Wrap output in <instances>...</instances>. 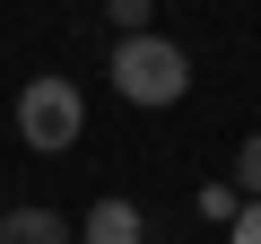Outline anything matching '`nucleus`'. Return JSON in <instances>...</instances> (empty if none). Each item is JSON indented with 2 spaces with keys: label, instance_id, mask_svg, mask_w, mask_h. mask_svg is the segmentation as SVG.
I'll use <instances>...</instances> for the list:
<instances>
[{
  "label": "nucleus",
  "instance_id": "obj_1",
  "mask_svg": "<svg viewBox=\"0 0 261 244\" xmlns=\"http://www.w3.org/2000/svg\"><path fill=\"white\" fill-rule=\"evenodd\" d=\"M105 70H113V96L122 105H174L192 87V61H183L174 35H130V44H113Z\"/></svg>",
  "mask_w": 261,
  "mask_h": 244
},
{
  "label": "nucleus",
  "instance_id": "obj_2",
  "mask_svg": "<svg viewBox=\"0 0 261 244\" xmlns=\"http://www.w3.org/2000/svg\"><path fill=\"white\" fill-rule=\"evenodd\" d=\"M79 131H87V96H79L70 79H27V87H18V140H27L35 157L79 149Z\"/></svg>",
  "mask_w": 261,
  "mask_h": 244
},
{
  "label": "nucleus",
  "instance_id": "obj_3",
  "mask_svg": "<svg viewBox=\"0 0 261 244\" xmlns=\"http://www.w3.org/2000/svg\"><path fill=\"white\" fill-rule=\"evenodd\" d=\"M79 244H148V209H140V201H113V192H105V201L79 218Z\"/></svg>",
  "mask_w": 261,
  "mask_h": 244
},
{
  "label": "nucleus",
  "instance_id": "obj_4",
  "mask_svg": "<svg viewBox=\"0 0 261 244\" xmlns=\"http://www.w3.org/2000/svg\"><path fill=\"white\" fill-rule=\"evenodd\" d=\"M0 244H79V227H70L61 209L18 201V209H0Z\"/></svg>",
  "mask_w": 261,
  "mask_h": 244
},
{
  "label": "nucleus",
  "instance_id": "obj_5",
  "mask_svg": "<svg viewBox=\"0 0 261 244\" xmlns=\"http://www.w3.org/2000/svg\"><path fill=\"white\" fill-rule=\"evenodd\" d=\"M226 183H235V201H261V131L235 149V175H226Z\"/></svg>",
  "mask_w": 261,
  "mask_h": 244
},
{
  "label": "nucleus",
  "instance_id": "obj_6",
  "mask_svg": "<svg viewBox=\"0 0 261 244\" xmlns=\"http://www.w3.org/2000/svg\"><path fill=\"white\" fill-rule=\"evenodd\" d=\"M105 18H113V44H130V35H148V0H113Z\"/></svg>",
  "mask_w": 261,
  "mask_h": 244
},
{
  "label": "nucleus",
  "instance_id": "obj_7",
  "mask_svg": "<svg viewBox=\"0 0 261 244\" xmlns=\"http://www.w3.org/2000/svg\"><path fill=\"white\" fill-rule=\"evenodd\" d=\"M235 209H244V201H235V183H200V218H218V227H235Z\"/></svg>",
  "mask_w": 261,
  "mask_h": 244
},
{
  "label": "nucleus",
  "instance_id": "obj_8",
  "mask_svg": "<svg viewBox=\"0 0 261 244\" xmlns=\"http://www.w3.org/2000/svg\"><path fill=\"white\" fill-rule=\"evenodd\" d=\"M226 244H261V201H244V209H235V227H226Z\"/></svg>",
  "mask_w": 261,
  "mask_h": 244
}]
</instances>
